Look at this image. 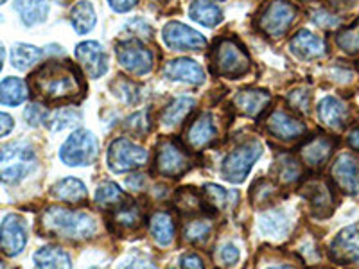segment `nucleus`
Returning <instances> with one entry per match:
<instances>
[{"label": "nucleus", "mask_w": 359, "mask_h": 269, "mask_svg": "<svg viewBox=\"0 0 359 269\" xmlns=\"http://www.w3.org/2000/svg\"><path fill=\"white\" fill-rule=\"evenodd\" d=\"M29 90L41 101L49 104H62V102L78 101L83 97L85 83L81 78V70L69 60H50L41 63L36 72L29 78Z\"/></svg>", "instance_id": "f257e3e1"}, {"label": "nucleus", "mask_w": 359, "mask_h": 269, "mask_svg": "<svg viewBox=\"0 0 359 269\" xmlns=\"http://www.w3.org/2000/svg\"><path fill=\"white\" fill-rule=\"evenodd\" d=\"M40 230L45 235L65 241H88L97 233L95 217L70 207H47L40 216Z\"/></svg>", "instance_id": "f03ea898"}, {"label": "nucleus", "mask_w": 359, "mask_h": 269, "mask_svg": "<svg viewBox=\"0 0 359 269\" xmlns=\"http://www.w3.org/2000/svg\"><path fill=\"white\" fill-rule=\"evenodd\" d=\"M38 167L34 147L25 140H17L0 147V184L17 185Z\"/></svg>", "instance_id": "7ed1b4c3"}, {"label": "nucleus", "mask_w": 359, "mask_h": 269, "mask_svg": "<svg viewBox=\"0 0 359 269\" xmlns=\"http://www.w3.org/2000/svg\"><path fill=\"white\" fill-rule=\"evenodd\" d=\"M210 70L219 78L237 79L252 70L248 53L236 38H221L210 50Z\"/></svg>", "instance_id": "20e7f679"}, {"label": "nucleus", "mask_w": 359, "mask_h": 269, "mask_svg": "<svg viewBox=\"0 0 359 269\" xmlns=\"http://www.w3.org/2000/svg\"><path fill=\"white\" fill-rule=\"evenodd\" d=\"M297 6L290 0H271L257 15V27L269 38H280L291 29L297 20Z\"/></svg>", "instance_id": "39448f33"}, {"label": "nucleus", "mask_w": 359, "mask_h": 269, "mask_svg": "<svg viewBox=\"0 0 359 269\" xmlns=\"http://www.w3.org/2000/svg\"><path fill=\"white\" fill-rule=\"evenodd\" d=\"M99 142L95 134L88 130H76L63 142L60 158L69 167H86L97 158Z\"/></svg>", "instance_id": "423d86ee"}, {"label": "nucleus", "mask_w": 359, "mask_h": 269, "mask_svg": "<svg viewBox=\"0 0 359 269\" xmlns=\"http://www.w3.org/2000/svg\"><path fill=\"white\" fill-rule=\"evenodd\" d=\"M262 155V146L257 140H248V142L237 146L236 149L224 156L223 160V178L230 184H241L245 181L246 176L250 174L252 167L255 165Z\"/></svg>", "instance_id": "0eeeda50"}, {"label": "nucleus", "mask_w": 359, "mask_h": 269, "mask_svg": "<svg viewBox=\"0 0 359 269\" xmlns=\"http://www.w3.org/2000/svg\"><path fill=\"white\" fill-rule=\"evenodd\" d=\"M192 167L191 155L178 140H163L156 147L155 169L165 178H180Z\"/></svg>", "instance_id": "6e6552de"}, {"label": "nucleus", "mask_w": 359, "mask_h": 269, "mask_svg": "<svg viewBox=\"0 0 359 269\" xmlns=\"http://www.w3.org/2000/svg\"><path fill=\"white\" fill-rule=\"evenodd\" d=\"M147 160L149 153L124 137H118L108 146V167L118 174L144 167Z\"/></svg>", "instance_id": "1a4fd4ad"}, {"label": "nucleus", "mask_w": 359, "mask_h": 269, "mask_svg": "<svg viewBox=\"0 0 359 269\" xmlns=\"http://www.w3.org/2000/svg\"><path fill=\"white\" fill-rule=\"evenodd\" d=\"M117 60L126 72L146 76L155 67V53L140 40H128L117 45Z\"/></svg>", "instance_id": "9d476101"}, {"label": "nucleus", "mask_w": 359, "mask_h": 269, "mask_svg": "<svg viewBox=\"0 0 359 269\" xmlns=\"http://www.w3.org/2000/svg\"><path fill=\"white\" fill-rule=\"evenodd\" d=\"M27 223L18 214H8L0 223V251L8 257H17L27 246Z\"/></svg>", "instance_id": "9b49d317"}, {"label": "nucleus", "mask_w": 359, "mask_h": 269, "mask_svg": "<svg viewBox=\"0 0 359 269\" xmlns=\"http://www.w3.org/2000/svg\"><path fill=\"white\" fill-rule=\"evenodd\" d=\"M300 194L307 200L311 208V214L314 217H329L334 210V192L329 181H323V179H309L304 184V187L300 188Z\"/></svg>", "instance_id": "f8f14e48"}, {"label": "nucleus", "mask_w": 359, "mask_h": 269, "mask_svg": "<svg viewBox=\"0 0 359 269\" xmlns=\"http://www.w3.org/2000/svg\"><path fill=\"white\" fill-rule=\"evenodd\" d=\"M163 43L171 50H201L207 47V38L196 29L189 27L182 22H169L162 31Z\"/></svg>", "instance_id": "ddd939ff"}, {"label": "nucleus", "mask_w": 359, "mask_h": 269, "mask_svg": "<svg viewBox=\"0 0 359 269\" xmlns=\"http://www.w3.org/2000/svg\"><path fill=\"white\" fill-rule=\"evenodd\" d=\"M76 57L85 74L92 79L102 78L110 67V56L99 41L88 40L76 47Z\"/></svg>", "instance_id": "4468645a"}, {"label": "nucleus", "mask_w": 359, "mask_h": 269, "mask_svg": "<svg viewBox=\"0 0 359 269\" xmlns=\"http://www.w3.org/2000/svg\"><path fill=\"white\" fill-rule=\"evenodd\" d=\"M266 130L271 137L284 142H293V140L302 139L306 134V124L291 115L286 110H273L266 118Z\"/></svg>", "instance_id": "2eb2a0df"}, {"label": "nucleus", "mask_w": 359, "mask_h": 269, "mask_svg": "<svg viewBox=\"0 0 359 269\" xmlns=\"http://www.w3.org/2000/svg\"><path fill=\"white\" fill-rule=\"evenodd\" d=\"M332 181L348 196L359 194V160L354 155L343 153L336 158L331 169Z\"/></svg>", "instance_id": "dca6fc26"}, {"label": "nucleus", "mask_w": 359, "mask_h": 269, "mask_svg": "<svg viewBox=\"0 0 359 269\" xmlns=\"http://www.w3.org/2000/svg\"><path fill=\"white\" fill-rule=\"evenodd\" d=\"M329 257L339 265H348L359 261L358 226H347L334 237V241L329 246Z\"/></svg>", "instance_id": "f3484780"}, {"label": "nucleus", "mask_w": 359, "mask_h": 269, "mask_svg": "<svg viewBox=\"0 0 359 269\" xmlns=\"http://www.w3.org/2000/svg\"><path fill=\"white\" fill-rule=\"evenodd\" d=\"M336 147V139L329 134H316L300 147V158L311 169H322Z\"/></svg>", "instance_id": "a211bd4d"}, {"label": "nucleus", "mask_w": 359, "mask_h": 269, "mask_svg": "<svg viewBox=\"0 0 359 269\" xmlns=\"http://www.w3.org/2000/svg\"><path fill=\"white\" fill-rule=\"evenodd\" d=\"M216 139L217 124L208 111L198 115V117L191 123V126L187 127V133H185L187 144L192 149H196V151H201V149H205L207 146H210Z\"/></svg>", "instance_id": "6ab92c4d"}, {"label": "nucleus", "mask_w": 359, "mask_h": 269, "mask_svg": "<svg viewBox=\"0 0 359 269\" xmlns=\"http://www.w3.org/2000/svg\"><path fill=\"white\" fill-rule=\"evenodd\" d=\"M163 74L171 81L187 83V85L194 86L205 83V72L201 65L194 60H189V57H178V60L169 62L168 65L163 67Z\"/></svg>", "instance_id": "aec40b11"}, {"label": "nucleus", "mask_w": 359, "mask_h": 269, "mask_svg": "<svg viewBox=\"0 0 359 269\" xmlns=\"http://www.w3.org/2000/svg\"><path fill=\"white\" fill-rule=\"evenodd\" d=\"M271 95L266 90H241L233 97V108L246 117H259L269 106Z\"/></svg>", "instance_id": "412c9836"}, {"label": "nucleus", "mask_w": 359, "mask_h": 269, "mask_svg": "<svg viewBox=\"0 0 359 269\" xmlns=\"http://www.w3.org/2000/svg\"><path fill=\"white\" fill-rule=\"evenodd\" d=\"M290 49L300 60H316V57H322L327 53L325 41L320 36H316V34L311 33V31H306V29L298 31L291 38Z\"/></svg>", "instance_id": "4be33fe9"}, {"label": "nucleus", "mask_w": 359, "mask_h": 269, "mask_svg": "<svg viewBox=\"0 0 359 269\" xmlns=\"http://www.w3.org/2000/svg\"><path fill=\"white\" fill-rule=\"evenodd\" d=\"M142 210L135 201H126L117 205L114 210H110V224L118 232H130L137 230L142 224Z\"/></svg>", "instance_id": "5701e85b"}, {"label": "nucleus", "mask_w": 359, "mask_h": 269, "mask_svg": "<svg viewBox=\"0 0 359 269\" xmlns=\"http://www.w3.org/2000/svg\"><path fill=\"white\" fill-rule=\"evenodd\" d=\"M259 228L262 235L269 239H284L291 232V219L284 210L269 208L259 217Z\"/></svg>", "instance_id": "b1692460"}, {"label": "nucleus", "mask_w": 359, "mask_h": 269, "mask_svg": "<svg viewBox=\"0 0 359 269\" xmlns=\"http://www.w3.org/2000/svg\"><path fill=\"white\" fill-rule=\"evenodd\" d=\"M318 117L331 130H341L348 123V108L336 97H323L318 104Z\"/></svg>", "instance_id": "393cba45"}, {"label": "nucleus", "mask_w": 359, "mask_h": 269, "mask_svg": "<svg viewBox=\"0 0 359 269\" xmlns=\"http://www.w3.org/2000/svg\"><path fill=\"white\" fill-rule=\"evenodd\" d=\"M13 9L18 13L25 27H34L47 20L50 13V2L49 0H15Z\"/></svg>", "instance_id": "a878e982"}, {"label": "nucleus", "mask_w": 359, "mask_h": 269, "mask_svg": "<svg viewBox=\"0 0 359 269\" xmlns=\"http://www.w3.org/2000/svg\"><path fill=\"white\" fill-rule=\"evenodd\" d=\"M194 108H196V101L192 97H187V95L172 99L168 106L163 108L162 113H160V124L165 130H172V127L180 126V124L184 123L185 118L192 113Z\"/></svg>", "instance_id": "bb28decb"}, {"label": "nucleus", "mask_w": 359, "mask_h": 269, "mask_svg": "<svg viewBox=\"0 0 359 269\" xmlns=\"http://www.w3.org/2000/svg\"><path fill=\"white\" fill-rule=\"evenodd\" d=\"M175 205L180 210V214H184V216L187 217L208 216V214L212 212V208L208 207L205 198L201 196V194H198L196 188H191V187L180 188V191L176 192Z\"/></svg>", "instance_id": "cd10ccee"}, {"label": "nucleus", "mask_w": 359, "mask_h": 269, "mask_svg": "<svg viewBox=\"0 0 359 269\" xmlns=\"http://www.w3.org/2000/svg\"><path fill=\"white\" fill-rule=\"evenodd\" d=\"M149 232H151V237L158 246H162V248L171 246L176 237V224L171 214L165 212V210L153 212V216L149 217Z\"/></svg>", "instance_id": "c85d7f7f"}, {"label": "nucleus", "mask_w": 359, "mask_h": 269, "mask_svg": "<svg viewBox=\"0 0 359 269\" xmlns=\"http://www.w3.org/2000/svg\"><path fill=\"white\" fill-rule=\"evenodd\" d=\"M36 269H72V258L65 249L57 246H43L33 255Z\"/></svg>", "instance_id": "c756f323"}, {"label": "nucleus", "mask_w": 359, "mask_h": 269, "mask_svg": "<svg viewBox=\"0 0 359 269\" xmlns=\"http://www.w3.org/2000/svg\"><path fill=\"white\" fill-rule=\"evenodd\" d=\"M50 194L63 203L79 205L86 200V187L81 179L69 176V178H63L54 184L50 187Z\"/></svg>", "instance_id": "7c9ffc66"}, {"label": "nucleus", "mask_w": 359, "mask_h": 269, "mask_svg": "<svg viewBox=\"0 0 359 269\" xmlns=\"http://www.w3.org/2000/svg\"><path fill=\"white\" fill-rule=\"evenodd\" d=\"M29 99V86L20 78H6L0 81V104L17 108Z\"/></svg>", "instance_id": "2f4dec72"}, {"label": "nucleus", "mask_w": 359, "mask_h": 269, "mask_svg": "<svg viewBox=\"0 0 359 269\" xmlns=\"http://www.w3.org/2000/svg\"><path fill=\"white\" fill-rule=\"evenodd\" d=\"M189 15L192 20L208 29L216 27L223 22V11L212 0H194L189 9Z\"/></svg>", "instance_id": "473e14b6"}, {"label": "nucleus", "mask_w": 359, "mask_h": 269, "mask_svg": "<svg viewBox=\"0 0 359 269\" xmlns=\"http://www.w3.org/2000/svg\"><path fill=\"white\" fill-rule=\"evenodd\" d=\"M70 24L76 29V33L86 34L90 33L92 29L97 24V15H95V9L92 6V2L88 0H79L78 4L70 9Z\"/></svg>", "instance_id": "72a5a7b5"}, {"label": "nucleus", "mask_w": 359, "mask_h": 269, "mask_svg": "<svg viewBox=\"0 0 359 269\" xmlns=\"http://www.w3.org/2000/svg\"><path fill=\"white\" fill-rule=\"evenodd\" d=\"M41 56H43V50L29 43H15L11 47V53H9V60H11L13 69L22 70V72L38 65Z\"/></svg>", "instance_id": "f704fd0d"}, {"label": "nucleus", "mask_w": 359, "mask_h": 269, "mask_svg": "<svg viewBox=\"0 0 359 269\" xmlns=\"http://www.w3.org/2000/svg\"><path fill=\"white\" fill-rule=\"evenodd\" d=\"M273 172L275 178L278 179V184L290 185L302 178V165H300V162H298L294 156L282 155L280 158L275 162Z\"/></svg>", "instance_id": "c9c22d12"}, {"label": "nucleus", "mask_w": 359, "mask_h": 269, "mask_svg": "<svg viewBox=\"0 0 359 269\" xmlns=\"http://www.w3.org/2000/svg\"><path fill=\"white\" fill-rule=\"evenodd\" d=\"M126 200L123 188L118 187L117 184H111V181H104V184L99 185L95 188L94 201L99 208H104V210H114L117 205H121Z\"/></svg>", "instance_id": "e433bc0d"}, {"label": "nucleus", "mask_w": 359, "mask_h": 269, "mask_svg": "<svg viewBox=\"0 0 359 269\" xmlns=\"http://www.w3.org/2000/svg\"><path fill=\"white\" fill-rule=\"evenodd\" d=\"M205 198H207L208 207L212 210H226L237 203L239 196L233 191L219 187V185H207L205 187Z\"/></svg>", "instance_id": "4c0bfd02"}, {"label": "nucleus", "mask_w": 359, "mask_h": 269, "mask_svg": "<svg viewBox=\"0 0 359 269\" xmlns=\"http://www.w3.org/2000/svg\"><path fill=\"white\" fill-rule=\"evenodd\" d=\"M81 111L76 110V108H60L54 113L49 115V120H47V127H49L53 133L57 131H63L67 127H74L76 124L81 120Z\"/></svg>", "instance_id": "58836bf2"}, {"label": "nucleus", "mask_w": 359, "mask_h": 269, "mask_svg": "<svg viewBox=\"0 0 359 269\" xmlns=\"http://www.w3.org/2000/svg\"><path fill=\"white\" fill-rule=\"evenodd\" d=\"M212 232V223L208 217H201V219H191L185 224V239L192 244H200V242L207 241V237Z\"/></svg>", "instance_id": "ea45409f"}, {"label": "nucleus", "mask_w": 359, "mask_h": 269, "mask_svg": "<svg viewBox=\"0 0 359 269\" xmlns=\"http://www.w3.org/2000/svg\"><path fill=\"white\" fill-rule=\"evenodd\" d=\"M111 90H114V94L118 95L121 101H124L126 104H135V102H139L140 99V86L126 78L117 79V81L111 85Z\"/></svg>", "instance_id": "a19ab883"}, {"label": "nucleus", "mask_w": 359, "mask_h": 269, "mask_svg": "<svg viewBox=\"0 0 359 269\" xmlns=\"http://www.w3.org/2000/svg\"><path fill=\"white\" fill-rule=\"evenodd\" d=\"M336 43L348 54H359V20L336 36Z\"/></svg>", "instance_id": "79ce46f5"}, {"label": "nucleus", "mask_w": 359, "mask_h": 269, "mask_svg": "<svg viewBox=\"0 0 359 269\" xmlns=\"http://www.w3.org/2000/svg\"><path fill=\"white\" fill-rule=\"evenodd\" d=\"M126 130L133 133L135 137H146L151 130V120H149V110H140L139 113L131 115L126 123Z\"/></svg>", "instance_id": "37998d69"}, {"label": "nucleus", "mask_w": 359, "mask_h": 269, "mask_svg": "<svg viewBox=\"0 0 359 269\" xmlns=\"http://www.w3.org/2000/svg\"><path fill=\"white\" fill-rule=\"evenodd\" d=\"M275 192H277V188H275L271 179H259L257 184L252 187V201H255L257 205H266L271 201Z\"/></svg>", "instance_id": "c03bdc74"}, {"label": "nucleus", "mask_w": 359, "mask_h": 269, "mask_svg": "<svg viewBox=\"0 0 359 269\" xmlns=\"http://www.w3.org/2000/svg\"><path fill=\"white\" fill-rule=\"evenodd\" d=\"M49 110L43 108V104H38V102H33V104H29L24 111V118L25 123L29 126L38 127V126H47V120H49Z\"/></svg>", "instance_id": "a18cd8bd"}, {"label": "nucleus", "mask_w": 359, "mask_h": 269, "mask_svg": "<svg viewBox=\"0 0 359 269\" xmlns=\"http://www.w3.org/2000/svg\"><path fill=\"white\" fill-rule=\"evenodd\" d=\"M118 269H156V264L144 253H130L121 261Z\"/></svg>", "instance_id": "49530a36"}, {"label": "nucleus", "mask_w": 359, "mask_h": 269, "mask_svg": "<svg viewBox=\"0 0 359 269\" xmlns=\"http://www.w3.org/2000/svg\"><path fill=\"white\" fill-rule=\"evenodd\" d=\"M287 102L293 110L300 111V113H309L311 110V92H307L306 88H298L290 92L287 95Z\"/></svg>", "instance_id": "de8ad7c7"}, {"label": "nucleus", "mask_w": 359, "mask_h": 269, "mask_svg": "<svg viewBox=\"0 0 359 269\" xmlns=\"http://www.w3.org/2000/svg\"><path fill=\"white\" fill-rule=\"evenodd\" d=\"M239 257H241L239 248H237L236 244H232V242L223 244L219 248V251H217V261H219L223 265H233L237 261H239Z\"/></svg>", "instance_id": "09e8293b"}, {"label": "nucleus", "mask_w": 359, "mask_h": 269, "mask_svg": "<svg viewBox=\"0 0 359 269\" xmlns=\"http://www.w3.org/2000/svg\"><path fill=\"white\" fill-rule=\"evenodd\" d=\"M128 27L133 31V34H137V36H140V38H149V36H151V33H153L151 25L146 24L142 18H133V20L128 24Z\"/></svg>", "instance_id": "8fccbe9b"}, {"label": "nucleus", "mask_w": 359, "mask_h": 269, "mask_svg": "<svg viewBox=\"0 0 359 269\" xmlns=\"http://www.w3.org/2000/svg\"><path fill=\"white\" fill-rule=\"evenodd\" d=\"M180 264H182V269H207L201 257L196 255V253H185Z\"/></svg>", "instance_id": "3c124183"}, {"label": "nucleus", "mask_w": 359, "mask_h": 269, "mask_svg": "<svg viewBox=\"0 0 359 269\" xmlns=\"http://www.w3.org/2000/svg\"><path fill=\"white\" fill-rule=\"evenodd\" d=\"M313 20H314V24L322 25V27H336V25L339 24L338 18L332 17V15H329L327 11H316L313 15Z\"/></svg>", "instance_id": "603ef678"}, {"label": "nucleus", "mask_w": 359, "mask_h": 269, "mask_svg": "<svg viewBox=\"0 0 359 269\" xmlns=\"http://www.w3.org/2000/svg\"><path fill=\"white\" fill-rule=\"evenodd\" d=\"M13 127H15V118H13L9 113L0 111V139L8 137V134L13 131Z\"/></svg>", "instance_id": "864d4df0"}, {"label": "nucleus", "mask_w": 359, "mask_h": 269, "mask_svg": "<svg viewBox=\"0 0 359 269\" xmlns=\"http://www.w3.org/2000/svg\"><path fill=\"white\" fill-rule=\"evenodd\" d=\"M108 4L114 11L117 13H128L139 4V0H108Z\"/></svg>", "instance_id": "5fc2aeb1"}, {"label": "nucleus", "mask_w": 359, "mask_h": 269, "mask_svg": "<svg viewBox=\"0 0 359 269\" xmlns=\"http://www.w3.org/2000/svg\"><path fill=\"white\" fill-rule=\"evenodd\" d=\"M144 184H146V176L144 174H135L128 178V187L133 188V191H142Z\"/></svg>", "instance_id": "6e6d98bb"}, {"label": "nucleus", "mask_w": 359, "mask_h": 269, "mask_svg": "<svg viewBox=\"0 0 359 269\" xmlns=\"http://www.w3.org/2000/svg\"><path fill=\"white\" fill-rule=\"evenodd\" d=\"M348 146L354 147L355 151H359V127L352 130L351 134H348Z\"/></svg>", "instance_id": "4d7b16f0"}, {"label": "nucleus", "mask_w": 359, "mask_h": 269, "mask_svg": "<svg viewBox=\"0 0 359 269\" xmlns=\"http://www.w3.org/2000/svg\"><path fill=\"white\" fill-rule=\"evenodd\" d=\"M4 60H6V49H4V45L0 43V70H2V67H4Z\"/></svg>", "instance_id": "13d9d810"}, {"label": "nucleus", "mask_w": 359, "mask_h": 269, "mask_svg": "<svg viewBox=\"0 0 359 269\" xmlns=\"http://www.w3.org/2000/svg\"><path fill=\"white\" fill-rule=\"evenodd\" d=\"M269 269H297V268H293V265L290 264H282V265H273V268H269Z\"/></svg>", "instance_id": "bf43d9fd"}, {"label": "nucleus", "mask_w": 359, "mask_h": 269, "mask_svg": "<svg viewBox=\"0 0 359 269\" xmlns=\"http://www.w3.org/2000/svg\"><path fill=\"white\" fill-rule=\"evenodd\" d=\"M0 269H9L8 264H6V262L2 261V258H0Z\"/></svg>", "instance_id": "052dcab7"}, {"label": "nucleus", "mask_w": 359, "mask_h": 269, "mask_svg": "<svg viewBox=\"0 0 359 269\" xmlns=\"http://www.w3.org/2000/svg\"><path fill=\"white\" fill-rule=\"evenodd\" d=\"M6 2H8V0H0V6H2V4H6Z\"/></svg>", "instance_id": "680f3d73"}, {"label": "nucleus", "mask_w": 359, "mask_h": 269, "mask_svg": "<svg viewBox=\"0 0 359 269\" xmlns=\"http://www.w3.org/2000/svg\"><path fill=\"white\" fill-rule=\"evenodd\" d=\"M92 269H95V268H92Z\"/></svg>", "instance_id": "e2e57ef3"}]
</instances>
